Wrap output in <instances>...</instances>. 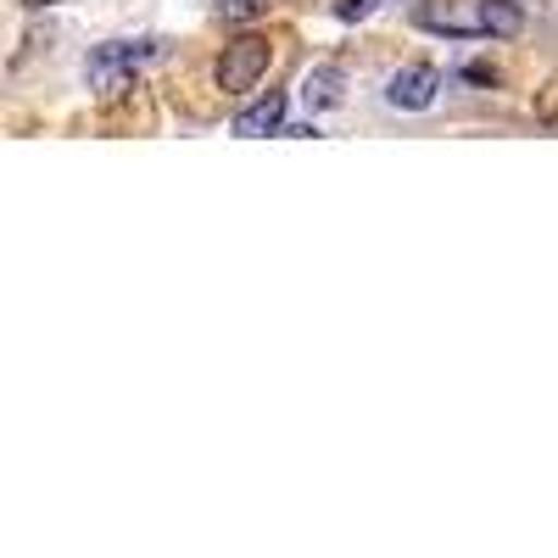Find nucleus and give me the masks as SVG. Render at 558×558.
<instances>
[{"label": "nucleus", "instance_id": "nucleus-1", "mask_svg": "<svg viewBox=\"0 0 558 558\" xmlns=\"http://www.w3.org/2000/svg\"><path fill=\"white\" fill-rule=\"evenodd\" d=\"M268 62H274V45L263 34H235L223 45L218 89H223V96H246V89H257V78L268 73Z\"/></svg>", "mask_w": 558, "mask_h": 558}, {"label": "nucleus", "instance_id": "nucleus-2", "mask_svg": "<svg viewBox=\"0 0 558 558\" xmlns=\"http://www.w3.org/2000/svg\"><path fill=\"white\" fill-rule=\"evenodd\" d=\"M436 89H441V73H436L430 62H408V68L391 73L386 101H391L397 112H425V107L436 101Z\"/></svg>", "mask_w": 558, "mask_h": 558}, {"label": "nucleus", "instance_id": "nucleus-3", "mask_svg": "<svg viewBox=\"0 0 558 558\" xmlns=\"http://www.w3.org/2000/svg\"><path fill=\"white\" fill-rule=\"evenodd\" d=\"M151 51H157V39H146V45H107V51L89 57V84H96L101 96H118V89H123V73L140 68Z\"/></svg>", "mask_w": 558, "mask_h": 558}, {"label": "nucleus", "instance_id": "nucleus-4", "mask_svg": "<svg viewBox=\"0 0 558 558\" xmlns=\"http://www.w3.org/2000/svg\"><path fill=\"white\" fill-rule=\"evenodd\" d=\"M235 134H241V140L286 134V96H279V89H268L263 101H252L246 112H235Z\"/></svg>", "mask_w": 558, "mask_h": 558}, {"label": "nucleus", "instance_id": "nucleus-5", "mask_svg": "<svg viewBox=\"0 0 558 558\" xmlns=\"http://www.w3.org/2000/svg\"><path fill=\"white\" fill-rule=\"evenodd\" d=\"M475 28L492 34V39H520V34H525V12L514 7V0H481Z\"/></svg>", "mask_w": 558, "mask_h": 558}, {"label": "nucleus", "instance_id": "nucleus-6", "mask_svg": "<svg viewBox=\"0 0 558 558\" xmlns=\"http://www.w3.org/2000/svg\"><path fill=\"white\" fill-rule=\"evenodd\" d=\"M341 89H347V73H341L336 62H324V68H313V73L302 78V101H307L313 112H324V107H341Z\"/></svg>", "mask_w": 558, "mask_h": 558}, {"label": "nucleus", "instance_id": "nucleus-7", "mask_svg": "<svg viewBox=\"0 0 558 558\" xmlns=\"http://www.w3.org/2000/svg\"><path fill=\"white\" fill-rule=\"evenodd\" d=\"M268 12V0H218V17L223 23H252Z\"/></svg>", "mask_w": 558, "mask_h": 558}, {"label": "nucleus", "instance_id": "nucleus-8", "mask_svg": "<svg viewBox=\"0 0 558 558\" xmlns=\"http://www.w3.org/2000/svg\"><path fill=\"white\" fill-rule=\"evenodd\" d=\"M375 12V0H336V17L341 23H357V17H368Z\"/></svg>", "mask_w": 558, "mask_h": 558}, {"label": "nucleus", "instance_id": "nucleus-9", "mask_svg": "<svg viewBox=\"0 0 558 558\" xmlns=\"http://www.w3.org/2000/svg\"><path fill=\"white\" fill-rule=\"evenodd\" d=\"M463 78H475V84H497V68H492V62H470V68H463Z\"/></svg>", "mask_w": 558, "mask_h": 558}, {"label": "nucleus", "instance_id": "nucleus-10", "mask_svg": "<svg viewBox=\"0 0 558 558\" xmlns=\"http://www.w3.org/2000/svg\"><path fill=\"white\" fill-rule=\"evenodd\" d=\"M28 7H51V0H28Z\"/></svg>", "mask_w": 558, "mask_h": 558}]
</instances>
